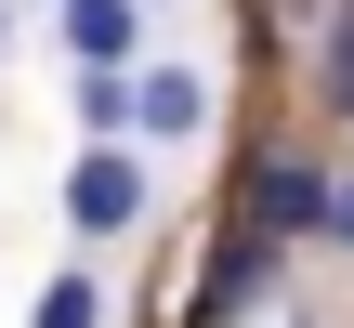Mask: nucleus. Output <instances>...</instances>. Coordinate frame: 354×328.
Returning <instances> with one entry per match:
<instances>
[{"instance_id":"f257e3e1","label":"nucleus","mask_w":354,"mask_h":328,"mask_svg":"<svg viewBox=\"0 0 354 328\" xmlns=\"http://www.w3.org/2000/svg\"><path fill=\"white\" fill-rule=\"evenodd\" d=\"M328 184H342V171H328L315 145H289V131H276V145H250V158H236V224H263L276 250H315Z\"/></svg>"},{"instance_id":"9b49d317","label":"nucleus","mask_w":354,"mask_h":328,"mask_svg":"<svg viewBox=\"0 0 354 328\" xmlns=\"http://www.w3.org/2000/svg\"><path fill=\"white\" fill-rule=\"evenodd\" d=\"M145 13H171V0H145Z\"/></svg>"},{"instance_id":"1a4fd4ad","label":"nucleus","mask_w":354,"mask_h":328,"mask_svg":"<svg viewBox=\"0 0 354 328\" xmlns=\"http://www.w3.org/2000/svg\"><path fill=\"white\" fill-rule=\"evenodd\" d=\"M315 250H328V263H354V171L328 184V224H315Z\"/></svg>"},{"instance_id":"9d476101","label":"nucleus","mask_w":354,"mask_h":328,"mask_svg":"<svg viewBox=\"0 0 354 328\" xmlns=\"http://www.w3.org/2000/svg\"><path fill=\"white\" fill-rule=\"evenodd\" d=\"M0 39H13V0H0Z\"/></svg>"},{"instance_id":"6e6552de","label":"nucleus","mask_w":354,"mask_h":328,"mask_svg":"<svg viewBox=\"0 0 354 328\" xmlns=\"http://www.w3.org/2000/svg\"><path fill=\"white\" fill-rule=\"evenodd\" d=\"M26 328H105V276H92V263H53V276H39V316Z\"/></svg>"},{"instance_id":"20e7f679","label":"nucleus","mask_w":354,"mask_h":328,"mask_svg":"<svg viewBox=\"0 0 354 328\" xmlns=\"http://www.w3.org/2000/svg\"><path fill=\"white\" fill-rule=\"evenodd\" d=\"M197 131H210V66L145 53L131 66V145H197Z\"/></svg>"},{"instance_id":"f03ea898","label":"nucleus","mask_w":354,"mask_h":328,"mask_svg":"<svg viewBox=\"0 0 354 328\" xmlns=\"http://www.w3.org/2000/svg\"><path fill=\"white\" fill-rule=\"evenodd\" d=\"M145 210H158V145H79V158H66V224H79V250L145 237Z\"/></svg>"},{"instance_id":"7ed1b4c3","label":"nucleus","mask_w":354,"mask_h":328,"mask_svg":"<svg viewBox=\"0 0 354 328\" xmlns=\"http://www.w3.org/2000/svg\"><path fill=\"white\" fill-rule=\"evenodd\" d=\"M276 263H289V250H276L263 224H236V237L197 263V289H184V328H250L263 302H276Z\"/></svg>"},{"instance_id":"423d86ee","label":"nucleus","mask_w":354,"mask_h":328,"mask_svg":"<svg viewBox=\"0 0 354 328\" xmlns=\"http://www.w3.org/2000/svg\"><path fill=\"white\" fill-rule=\"evenodd\" d=\"M302 79H315V118H328V131H354V0H328V13H315V66H302Z\"/></svg>"},{"instance_id":"0eeeda50","label":"nucleus","mask_w":354,"mask_h":328,"mask_svg":"<svg viewBox=\"0 0 354 328\" xmlns=\"http://www.w3.org/2000/svg\"><path fill=\"white\" fill-rule=\"evenodd\" d=\"M66 105H79V145H131V66H79Z\"/></svg>"},{"instance_id":"39448f33","label":"nucleus","mask_w":354,"mask_h":328,"mask_svg":"<svg viewBox=\"0 0 354 328\" xmlns=\"http://www.w3.org/2000/svg\"><path fill=\"white\" fill-rule=\"evenodd\" d=\"M66 66H145V0H53Z\"/></svg>"}]
</instances>
